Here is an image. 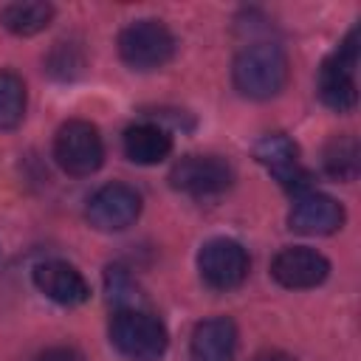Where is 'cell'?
<instances>
[{"instance_id": "obj_12", "label": "cell", "mask_w": 361, "mask_h": 361, "mask_svg": "<svg viewBox=\"0 0 361 361\" xmlns=\"http://www.w3.org/2000/svg\"><path fill=\"white\" fill-rule=\"evenodd\" d=\"M34 285L37 290L62 305V307H76V305H85L90 299V285L87 279L82 276V271L65 259H48V262H39L34 268Z\"/></svg>"}, {"instance_id": "obj_6", "label": "cell", "mask_w": 361, "mask_h": 361, "mask_svg": "<svg viewBox=\"0 0 361 361\" xmlns=\"http://www.w3.org/2000/svg\"><path fill=\"white\" fill-rule=\"evenodd\" d=\"M234 183V169L220 155H183L169 169V186L192 197L223 195Z\"/></svg>"}, {"instance_id": "obj_2", "label": "cell", "mask_w": 361, "mask_h": 361, "mask_svg": "<svg viewBox=\"0 0 361 361\" xmlns=\"http://www.w3.org/2000/svg\"><path fill=\"white\" fill-rule=\"evenodd\" d=\"M110 344L127 361H158L169 347V333L155 313L127 307L110 319Z\"/></svg>"}, {"instance_id": "obj_20", "label": "cell", "mask_w": 361, "mask_h": 361, "mask_svg": "<svg viewBox=\"0 0 361 361\" xmlns=\"http://www.w3.org/2000/svg\"><path fill=\"white\" fill-rule=\"evenodd\" d=\"M37 361H85V355L76 347H48L37 355Z\"/></svg>"}, {"instance_id": "obj_13", "label": "cell", "mask_w": 361, "mask_h": 361, "mask_svg": "<svg viewBox=\"0 0 361 361\" xmlns=\"http://www.w3.org/2000/svg\"><path fill=\"white\" fill-rule=\"evenodd\" d=\"M237 353V324L228 316L203 319L189 338L192 361H234Z\"/></svg>"}, {"instance_id": "obj_18", "label": "cell", "mask_w": 361, "mask_h": 361, "mask_svg": "<svg viewBox=\"0 0 361 361\" xmlns=\"http://www.w3.org/2000/svg\"><path fill=\"white\" fill-rule=\"evenodd\" d=\"M104 290H107V302L116 305V310L144 307V296H141L135 279L118 265L104 268Z\"/></svg>"}, {"instance_id": "obj_3", "label": "cell", "mask_w": 361, "mask_h": 361, "mask_svg": "<svg viewBox=\"0 0 361 361\" xmlns=\"http://www.w3.org/2000/svg\"><path fill=\"white\" fill-rule=\"evenodd\" d=\"M118 56L133 71H158L175 56V37L172 31L155 20H133L118 31Z\"/></svg>"}, {"instance_id": "obj_9", "label": "cell", "mask_w": 361, "mask_h": 361, "mask_svg": "<svg viewBox=\"0 0 361 361\" xmlns=\"http://www.w3.org/2000/svg\"><path fill=\"white\" fill-rule=\"evenodd\" d=\"M138 214H141V195L133 186L118 183V180L99 186L85 206L87 223L104 234L130 228L138 220Z\"/></svg>"}, {"instance_id": "obj_10", "label": "cell", "mask_w": 361, "mask_h": 361, "mask_svg": "<svg viewBox=\"0 0 361 361\" xmlns=\"http://www.w3.org/2000/svg\"><path fill=\"white\" fill-rule=\"evenodd\" d=\"M330 262L322 251L307 245H288L271 259V276L290 290H307L327 279Z\"/></svg>"}, {"instance_id": "obj_4", "label": "cell", "mask_w": 361, "mask_h": 361, "mask_svg": "<svg viewBox=\"0 0 361 361\" xmlns=\"http://www.w3.org/2000/svg\"><path fill=\"white\" fill-rule=\"evenodd\" d=\"M355 65H358V25L347 31L338 48L319 68V82H316L319 99L336 113H347L358 102Z\"/></svg>"}, {"instance_id": "obj_14", "label": "cell", "mask_w": 361, "mask_h": 361, "mask_svg": "<svg viewBox=\"0 0 361 361\" xmlns=\"http://www.w3.org/2000/svg\"><path fill=\"white\" fill-rule=\"evenodd\" d=\"M121 147H124L127 161H133L138 166H152V164H161L172 152V135L161 124L138 121L124 130Z\"/></svg>"}, {"instance_id": "obj_8", "label": "cell", "mask_w": 361, "mask_h": 361, "mask_svg": "<svg viewBox=\"0 0 361 361\" xmlns=\"http://www.w3.org/2000/svg\"><path fill=\"white\" fill-rule=\"evenodd\" d=\"M254 158L276 178V183L290 192V195H305L310 192V169L302 164L299 158V147L293 138H288L285 133H268L254 144Z\"/></svg>"}, {"instance_id": "obj_19", "label": "cell", "mask_w": 361, "mask_h": 361, "mask_svg": "<svg viewBox=\"0 0 361 361\" xmlns=\"http://www.w3.org/2000/svg\"><path fill=\"white\" fill-rule=\"evenodd\" d=\"M85 65L82 51L73 42H56V48L48 56V73L56 79H71L73 73H79Z\"/></svg>"}, {"instance_id": "obj_21", "label": "cell", "mask_w": 361, "mask_h": 361, "mask_svg": "<svg viewBox=\"0 0 361 361\" xmlns=\"http://www.w3.org/2000/svg\"><path fill=\"white\" fill-rule=\"evenodd\" d=\"M251 361H296V358L288 355V353H282V350H262V353H257Z\"/></svg>"}, {"instance_id": "obj_5", "label": "cell", "mask_w": 361, "mask_h": 361, "mask_svg": "<svg viewBox=\"0 0 361 361\" xmlns=\"http://www.w3.org/2000/svg\"><path fill=\"white\" fill-rule=\"evenodd\" d=\"M54 158L71 178H87L104 164V141L96 124L85 118L65 121L54 135Z\"/></svg>"}, {"instance_id": "obj_15", "label": "cell", "mask_w": 361, "mask_h": 361, "mask_svg": "<svg viewBox=\"0 0 361 361\" xmlns=\"http://www.w3.org/2000/svg\"><path fill=\"white\" fill-rule=\"evenodd\" d=\"M51 20H54V6L45 0H23V3H8L0 8L3 28L17 37H34L45 31Z\"/></svg>"}, {"instance_id": "obj_11", "label": "cell", "mask_w": 361, "mask_h": 361, "mask_svg": "<svg viewBox=\"0 0 361 361\" xmlns=\"http://www.w3.org/2000/svg\"><path fill=\"white\" fill-rule=\"evenodd\" d=\"M344 206L322 192H305L288 212V228L305 237H327L344 226Z\"/></svg>"}, {"instance_id": "obj_17", "label": "cell", "mask_w": 361, "mask_h": 361, "mask_svg": "<svg viewBox=\"0 0 361 361\" xmlns=\"http://www.w3.org/2000/svg\"><path fill=\"white\" fill-rule=\"evenodd\" d=\"M25 82L20 73L0 68V130H14L25 118Z\"/></svg>"}, {"instance_id": "obj_7", "label": "cell", "mask_w": 361, "mask_h": 361, "mask_svg": "<svg viewBox=\"0 0 361 361\" xmlns=\"http://www.w3.org/2000/svg\"><path fill=\"white\" fill-rule=\"evenodd\" d=\"M251 268L248 251L228 237H214L197 251V274L212 290H234L245 282Z\"/></svg>"}, {"instance_id": "obj_16", "label": "cell", "mask_w": 361, "mask_h": 361, "mask_svg": "<svg viewBox=\"0 0 361 361\" xmlns=\"http://www.w3.org/2000/svg\"><path fill=\"white\" fill-rule=\"evenodd\" d=\"M322 166L333 180H353L361 169L355 135H333L322 149Z\"/></svg>"}, {"instance_id": "obj_1", "label": "cell", "mask_w": 361, "mask_h": 361, "mask_svg": "<svg viewBox=\"0 0 361 361\" xmlns=\"http://www.w3.org/2000/svg\"><path fill=\"white\" fill-rule=\"evenodd\" d=\"M288 56L276 42H251L231 62V82L240 96L265 102L285 90L288 85Z\"/></svg>"}]
</instances>
